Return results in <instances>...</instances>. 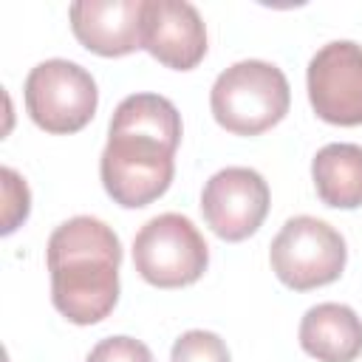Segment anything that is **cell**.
<instances>
[{"label": "cell", "instance_id": "6da1fadb", "mask_svg": "<svg viewBox=\"0 0 362 362\" xmlns=\"http://www.w3.org/2000/svg\"><path fill=\"white\" fill-rule=\"evenodd\" d=\"M181 133V113L167 96H124L110 116L107 144L99 158L105 192L124 209H141L161 198L175 175Z\"/></svg>", "mask_w": 362, "mask_h": 362}, {"label": "cell", "instance_id": "7a4b0ae2", "mask_svg": "<svg viewBox=\"0 0 362 362\" xmlns=\"http://www.w3.org/2000/svg\"><path fill=\"white\" fill-rule=\"evenodd\" d=\"M51 303L74 325L102 322L119 303L122 240L99 218L76 215L59 223L45 246Z\"/></svg>", "mask_w": 362, "mask_h": 362}, {"label": "cell", "instance_id": "3957f363", "mask_svg": "<svg viewBox=\"0 0 362 362\" xmlns=\"http://www.w3.org/2000/svg\"><path fill=\"white\" fill-rule=\"evenodd\" d=\"M291 88L286 74L266 59H240L218 74L209 90L215 122L235 136H260L286 119Z\"/></svg>", "mask_w": 362, "mask_h": 362}, {"label": "cell", "instance_id": "277c9868", "mask_svg": "<svg viewBox=\"0 0 362 362\" xmlns=\"http://www.w3.org/2000/svg\"><path fill=\"white\" fill-rule=\"evenodd\" d=\"M133 266L156 288L192 286L209 266V246L187 215L161 212L136 232Z\"/></svg>", "mask_w": 362, "mask_h": 362}, {"label": "cell", "instance_id": "5b68a950", "mask_svg": "<svg viewBox=\"0 0 362 362\" xmlns=\"http://www.w3.org/2000/svg\"><path fill=\"white\" fill-rule=\"evenodd\" d=\"M348 260L345 238L311 215L288 218L269 246V263L277 280L294 291H311L334 283Z\"/></svg>", "mask_w": 362, "mask_h": 362}, {"label": "cell", "instance_id": "8992f818", "mask_svg": "<svg viewBox=\"0 0 362 362\" xmlns=\"http://www.w3.org/2000/svg\"><path fill=\"white\" fill-rule=\"evenodd\" d=\"M23 99L31 122L54 136L82 130L99 105L96 79L71 59H45L34 65L23 85Z\"/></svg>", "mask_w": 362, "mask_h": 362}, {"label": "cell", "instance_id": "52a82bcc", "mask_svg": "<svg viewBox=\"0 0 362 362\" xmlns=\"http://www.w3.org/2000/svg\"><path fill=\"white\" fill-rule=\"evenodd\" d=\"M314 113L339 127L362 124V45L354 40L325 42L305 71Z\"/></svg>", "mask_w": 362, "mask_h": 362}, {"label": "cell", "instance_id": "ba28073f", "mask_svg": "<svg viewBox=\"0 0 362 362\" xmlns=\"http://www.w3.org/2000/svg\"><path fill=\"white\" fill-rule=\"evenodd\" d=\"M269 184L252 167H223L201 189V215L226 243L255 235L269 215Z\"/></svg>", "mask_w": 362, "mask_h": 362}, {"label": "cell", "instance_id": "9c48e42d", "mask_svg": "<svg viewBox=\"0 0 362 362\" xmlns=\"http://www.w3.org/2000/svg\"><path fill=\"white\" fill-rule=\"evenodd\" d=\"M141 48L173 71H192L206 57V25L187 0H144Z\"/></svg>", "mask_w": 362, "mask_h": 362}, {"label": "cell", "instance_id": "30bf717a", "mask_svg": "<svg viewBox=\"0 0 362 362\" xmlns=\"http://www.w3.org/2000/svg\"><path fill=\"white\" fill-rule=\"evenodd\" d=\"M144 0H76L68 8L71 31L99 57H124L141 48Z\"/></svg>", "mask_w": 362, "mask_h": 362}, {"label": "cell", "instance_id": "8fae6325", "mask_svg": "<svg viewBox=\"0 0 362 362\" xmlns=\"http://www.w3.org/2000/svg\"><path fill=\"white\" fill-rule=\"evenodd\" d=\"M300 348L317 362H354L362 354V320L345 303H317L300 320Z\"/></svg>", "mask_w": 362, "mask_h": 362}, {"label": "cell", "instance_id": "7c38bea8", "mask_svg": "<svg viewBox=\"0 0 362 362\" xmlns=\"http://www.w3.org/2000/svg\"><path fill=\"white\" fill-rule=\"evenodd\" d=\"M311 181L317 198L334 209L362 206V144L334 141L311 158Z\"/></svg>", "mask_w": 362, "mask_h": 362}, {"label": "cell", "instance_id": "4fadbf2b", "mask_svg": "<svg viewBox=\"0 0 362 362\" xmlns=\"http://www.w3.org/2000/svg\"><path fill=\"white\" fill-rule=\"evenodd\" d=\"M170 362H232L226 342L204 328L184 331L170 351Z\"/></svg>", "mask_w": 362, "mask_h": 362}, {"label": "cell", "instance_id": "5bb4252c", "mask_svg": "<svg viewBox=\"0 0 362 362\" xmlns=\"http://www.w3.org/2000/svg\"><path fill=\"white\" fill-rule=\"evenodd\" d=\"M3 195H6V206H3V235H11V232L28 218V209H31L28 187H25V181H23L11 167H3Z\"/></svg>", "mask_w": 362, "mask_h": 362}, {"label": "cell", "instance_id": "9a60e30c", "mask_svg": "<svg viewBox=\"0 0 362 362\" xmlns=\"http://www.w3.org/2000/svg\"><path fill=\"white\" fill-rule=\"evenodd\" d=\"M85 362H153V354L141 339H133V337L122 334V337L99 339L90 348Z\"/></svg>", "mask_w": 362, "mask_h": 362}]
</instances>
